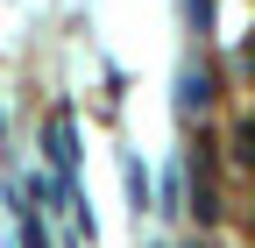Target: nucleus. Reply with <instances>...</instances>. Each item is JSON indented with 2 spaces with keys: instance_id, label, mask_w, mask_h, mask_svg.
<instances>
[{
  "instance_id": "obj_1",
  "label": "nucleus",
  "mask_w": 255,
  "mask_h": 248,
  "mask_svg": "<svg viewBox=\"0 0 255 248\" xmlns=\"http://www.w3.org/2000/svg\"><path fill=\"white\" fill-rule=\"evenodd\" d=\"M43 142H50V156H57V177H71V170H78V142H71V114H57L50 128H43Z\"/></svg>"
},
{
  "instance_id": "obj_2",
  "label": "nucleus",
  "mask_w": 255,
  "mask_h": 248,
  "mask_svg": "<svg viewBox=\"0 0 255 248\" xmlns=\"http://www.w3.org/2000/svg\"><path fill=\"white\" fill-rule=\"evenodd\" d=\"M128 199H135V206H149V177H142V163H128Z\"/></svg>"
}]
</instances>
